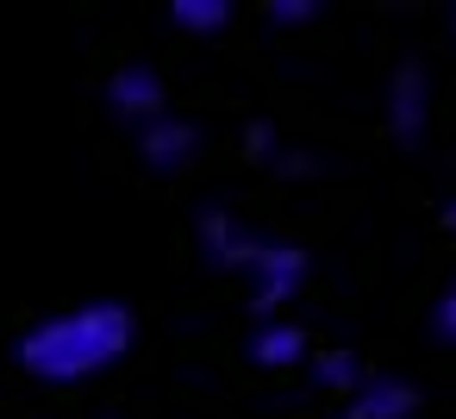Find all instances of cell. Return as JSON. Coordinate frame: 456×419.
I'll return each mask as SVG.
<instances>
[{
	"label": "cell",
	"instance_id": "3957f363",
	"mask_svg": "<svg viewBox=\"0 0 456 419\" xmlns=\"http://www.w3.org/2000/svg\"><path fill=\"white\" fill-rule=\"evenodd\" d=\"M107 101L126 113V119H138V126H151L157 113H163V82L151 76V70H119L113 82H107Z\"/></svg>",
	"mask_w": 456,
	"mask_h": 419
},
{
	"label": "cell",
	"instance_id": "5b68a950",
	"mask_svg": "<svg viewBox=\"0 0 456 419\" xmlns=\"http://www.w3.org/2000/svg\"><path fill=\"white\" fill-rule=\"evenodd\" d=\"M250 357H256L263 369H294V363H306V325H294V319L256 325V332H250Z\"/></svg>",
	"mask_w": 456,
	"mask_h": 419
},
{
	"label": "cell",
	"instance_id": "7a4b0ae2",
	"mask_svg": "<svg viewBox=\"0 0 456 419\" xmlns=\"http://www.w3.org/2000/svg\"><path fill=\"white\" fill-rule=\"evenodd\" d=\"M244 269H250V294H256V307H281V300L300 288L306 257H300V251H281V244H250Z\"/></svg>",
	"mask_w": 456,
	"mask_h": 419
},
{
	"label": "cell",
	"instance_id": "30bf717a",
	"mask_svg": "<svg viewBox=\"0 0 456 419\" xmlns=\"http://www.w3.org/2000/svg\"><path fill=\"white\" fill-rule=\"evenodd\" d=\"M437 338H450V344H456V288L437 300Z\"/></svg>",
	"mask_w": 456,
	"mask_h": 419
},
{
	"label": "cell",
	"instance_id": "6da1fadb",
	"mask_svg": "<svg viewBox=\"0 0 456 419\" xmlns=\"http://www.w3.org/2000/svg\"><path fill=\"white\" fill-rule=\"evenodd\" d=\"M138 338V319L132 307L119 300H82L69 313H51L38 319L26 338H20V363L38 375V382H88L94 369L119 363Z\"/></svg>",
	"mask_w": 456,
	"mask_h": 419
},
{
	"label": "cell",
	"instance_id": "ba28073f",
	"mask_svg": "<svg viewBox=\"0 0 456 419\" xmlns=\"http://www.w3.org/2000/svg\"><path fill=\"white\" fill-rule=\"evenodd\" d=\"M169 20H175L182 32H225V26H232V7H225V0H175Z\"/></svg>",
	"mask_w": 456,
	"mask_h": 419
},
{
	"label": "cell",
	"instance_id": "8fae6325",
	"mask_svg": "<svg viewBox=\"0 0 456 419\" xmlns=\"http://www.w3.org/2000/svg\"><path fill=\"white\" fill-rule=\"evenodd\" d=\"M444 219H450V232H456V207H450V213H444Z\"/></svg>",
	"mask_w": 456,
	"mask_h": 419
},
{
	"label": "cell",
	"instance_id": "52a82bcc",
	"mask_svg": "<svg viewBox=\"0 0 456 419\" xmlns=\"http://www.w3.org/2000/svg\"><path fill=\"white\" fill-rule=\"evenodd\" d=\"M406 413H412V388L400 382H369L350 407V419H406Z\"/></svg>",
	"mask_w": 456,
	"mask_h": 419
},
{
	"label": "cell",
	"instance_id": "277c9868",
	"mask_svg": "<svg viewBox=\"0 0 456 419\" xmlns=\"http://www.w3.org/2000/svg\"><path fill=\"white\" fill-rule=\"evenodd\" d=\"M425 113H431V88H425V70H400L394 88H387V119L400 138H419L425 132Z\"/></svg>",
	"mask_w": 456,
	"mask_h": 419
},
{
	"label": "cell",
	"instance_id": "8992f818",
	"mask_svg": "<svg viewBox=\"0 0 456 419\" xmlns=\"http://www.w3.org/2000/svg\"><path fill=\"white\" fill-rule=\"evenodd\" d=\"M188 151H194V132H188L182 119H163V113H157V119L144 126V157H151L157 169H175Z\"/></svg>",
	"mask_w": 456,
	"mask_h": 419
},
{
	"label": "cell",
	"instance_id": "9c48e42d",
	"mask_svg": "<svg viewBox=\"0 0 456 419\" xmlns=\"http://www.w3.org/2000/svg\"><path fill=\"white\" fill-rule=\"evenodd\" d=\"M319 382H325V388H356V357H350V350L319 357Z\"/></svg>",
	"mask_w": 456,
	"mask_h": 419
}]
</instances>
